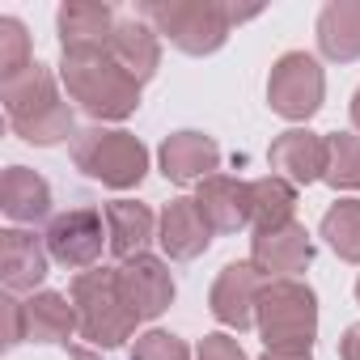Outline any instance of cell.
Returning a JSON list of instances; mask_svg holds the SVG:
<instances>
[{"instance_id":"cell-1","label":"cell","mask_w":360,"mask_h":360,"mask_svg":"<svg viewBox=\"0 0 360 360\" xmlns=\"http://www.w3.org/2000/svg\"><path fill=\"white\" fill-rule=\"evenodd\" d=\"M60 81L68 98L94 119H127L140 106V81L106 51H64Z\"/></svg>"},{"instance_id":"cell-9","label":"cell","mask_w":360,"mask_h":360,"mask_svg":"<svg viewBox=\"0 0 360 360\" xmlns=\"http://www.w3.org/2000/svg\"><path fill=\"white\" fill-rule=\"evenodd\" d=\"M263 271L255 263H229L217 284H212V318L229 330H250L255 326V314H259V297H263Z\"/></svg>"},{"instance_id":"cell-27","label":"cell","mask_w":360,"mask_h":360,"mask_svg":"<svg viewBox=\"0 0 360 360\" xmlns=\"http://www.w3.org/2000/svg\"><path fill=\"white\" fill-rule=\"evenodd\" d=\"M131 360H191V347L169 330H144L131 343Z\"/></svg>"},{"instance_id":"cell-24","label":"cell","mask_w":360,"mask_h":360,"mask_svg":"<svg viewBox=\"0 0 360 360\" xmlns=\"http://www.w3.org/2000/svg\"><path fill=\"white\" fill-rule=\"evenodd\" d=\"M322 238L343 263H360V200H339L322 217Z\"/></svg>"},{"instance_id":"cell-10","label":"cell","mask_w":360,"mask_h":360,"mask_svg":"<svg viewBox=\"0 0 360 360\" xmlns=\"http://www.w3.org/2000/svg\"><path fill=\"white\" fill-rule=\"evenodd\" d=\"M119 288H123V297H127V305H131V314H136L140 322L161 318V314L169 309V301H174V276H169V267H165L161 259H153V255L127 259V263L119 267Z\"/></svg>"},{"instance_id":"cell-19","label":"cell","mask_w":360,"mask_h":360,"mask_svg":"<svg viewBox=\"0 0 360 360\" xmlns=\"http://www.w3.org/2000/svg\"><path fill=\"white\" fill-rule=\"evenodd\" d=\"M0 208L18 225H34L51 212V187L26 165H9L0 174Z\"/></svg>"},{"instance_id":"cell-2","label":"cell","mask_w":360,"mask_h":360,"mask_svg":"<svg viewBox=\"0 0 360 360\" xmlns=\"http://www.w3.org/2000/svg\"><path fill=\"white\" fill-rule=\"evenodd\" d=\"M0 102H5V115L13 123V131L30 144H60L72 131V106L60 98L51 68L30 64L26 72L0 81Z\"/></svg>"},{"instance_id":"cell-21","label":"cell","mask_w":360,"mask_h":360,"mask_svg":"<svg viewBox=\"0 0 360 360\" xmlns=\"http://www.w3.org/2000/svg\"><path fill=\"white\" fill-rule=\"evenodd\" d=\"M26 305V339L34 343H68L72 330H81L77 305L64 292H30Z\"/></svg>"},{"instance_id":"cell-14","label":"cell","mask_w":360,"mask_h":360,"mask_svg":"<svg viewBox=\"0 0 360 360\" xmlns=\"http://www.w3.org/2000/svg\"><path fill=\"white\" fill-rule=\"evenodd\" d=\"M157 161L169 183H204L221 169V144L204 131H174L165 136Z\"/></svg>"},{"instance_id":"cell-3","label":"cell","mask_w":360,"mask_h":360,"mask_svg":"<svg viewBox=\"0 0 360 360\" xmlns=\"http://www.w3.org/2000/svg\"><path fill=\"white\" fill-rule=\"evenodd\" d=\"M72 305H77V318H81V339L89 347H119L123 339L136 335V314L119 288V271L110 267H89V271H77L72 276V288H68Z\"/></svg>"},{"instance_id":"cell-5","label":"cell","mask_w":360,"mask_h":360,"mask_svg":"<svg viewBox=\"0 0 360 360\" xmlns=\"http://www.w3.org/2000/svg\"><path fill=\"white\" fill-rule=\"evenodd\" d=\"M255 326L267 352H309L318 335V297L301 280H267Z\"/></svg>"},{"instance_id":"cell-29","label":"cell","mask_w":360,"mask_h":360,"mask_svg":"<svg viewBox=\"0 0 360 360\" xmlns=\"http://www.w3.org/2000/svg\"><path fill=\"white\" fill-rule=\"evenodd\" d=\"M0 314H5V347H18L26 339V305L5 292V301H0Z\"/></svg>"},{"instance_id":"cell-22","label":"cell","mask_w":360,"mask_h":360,"mask_svg":"<svg viewBox=\"0 0 360 360\" xmlns=\"http://www.w3.org/2000/svg\"><path fill=\"white\" fill-rule=\"evenodd\" d=\"M318 47L326 60H360V0H330L318 13Z\"/></svg>"},{"instance_id":"cell-32","label":"cell","mask_w":360,"mask_h":360,"mask_svg":"<svg viewBox=\"0 0 360 360\" xmlns=\"http://www.w3.org/2000/svg\"><path fill=\"white\" fill-rule=\"evenodd\" d=\"M356 301H360V280H356Z\"/></svg>"},{"instance_id":"cell-20","label":"cell","mask_w":360,"mask_h":360,"mask_svg":"<svg viewBox=\"0 0 360 360\" xmlns=\"http://www.w3.org/2000/svg\"><path fill=\"white\" fill-rule=\"evenodd\" d=\"M110 56L144 85L157 64H161V43H157V30L144 22V18H119L115 34H110Z\"/></svg>"},{"instance_id":"cell-13","label":"cell","mask_w":360,"mask_h":360,"mask_svg":"<svg viewBox=\"0 0 360 360\" xmlns=\"http://www.w3.org/2000/svg\"><path fill=\"white\" fill-rule=\"evenodd\" d=\"M51 267V250L47 242H39L26 229H5L0 233V280H5V292H34L47 280Z\"/></svg>"},{"instance_id":"cell-30","label":"cell","mask_w":360,"mask_h":360,"mask_svg":"<svg viewBox=\"0 0 360 360\" xmlns=\"http://www.w3.org/2000/svg\"><path fill=\"white\" fill-rule=\"evenodd\" d=\"M259 360H314L309 352H263Z\"/></svg>"},{"instance_id":"cell-31","label":"cell","mask_w":360,"mask_h":360,"mask_svg":"<svg viewBox=\"0 0 360 360\" xmlns=\"http://www.w3.org/2000/svg\"><path fill=\"white\" fill-rule=\"evenodd\" d=\"M352 123L360 127V89H356V98H352Z\"/></svg>"},{"instance_id":"cell-15","label":"cell","mask_w":360,"mask_h":360,"mask_svg":"<svg viewBox=\"0 0 360 360\" xmlns=\"http://www.w3.org/2000/svg\"><path fill=\"white\" fill-rule=\"evenodd\" d=\"M157 242H161V250H165L169 259L191 263V259H200V255L208 250V242H212V225L204 221L200 204L183 195V200H169V204H165L161 225H157Z\"/></svg>"},{"instance_id":"cell-4","label":"cell","mask_w":360,"mask_h":360,"mask_svg":"<svg viewBox=\"0 0 360 360\" xmlns=\"http://www.w3.org/2000/svg\"><path fill=\"white\" fill-rule=\"evenodd\" d=\"M136 18H144L157 34H165L187 56L221 51L233 30V13L221 0H148V5H140Z\"/></svg>"},{"instance_id":"cell-26","label":"cell","mask_w":360,"mask_h":360,"mask_svg":"<svg viewBox=\"0 0 360 360\" xmlns=\"http://www.w3.org/2000/svg\"><path fill=\"white\" fill-rule=\"evenodd\" d=\"M30 60V34L18 18H0V81H9L18 72H26Z\"/></svg>"},{"instance_id":"cell-23","label":"cell","mask_w":360,"mask_h":360,"mask_svg":"<svg viewBox=\"0 0 360 360\" xmlns=\"http://www.w3.org/2000/svg\"><path fill=\"white\" fill-rule=\"evenodd\" d=\"M292 212H297V187L288 178L267 174V178H255L250 183V225H255V233H271V229L292 225Z\"/></svg>"},{"instance_id":"cell-8","label":"cell","mask_w":360,"mask_h":360,"mask_svg":"<svg viewBox=\"0 0 360 360\" xmlns=\"http://www.w3.org/2000/svg\"><path fill=\"white\" fill-rule=\"evenodd\" d=\"M43 242H47V250H51L56 263H64V267H94L102 259V246H110L106 217L98 208L60 212V217H51Z\"/></svg>"},{"instance_id":"cell-18","label":"cell","mask_w":360,"mask_h":360,"mask_svg":"<svg viewBox=\"0 0 360 360\" xmlns=\"http://www.w3.org/2000/svg\"><path fill=\"white\" fill-rule=\"evenodd\" d=\"M106 217V233H110V255L119 263L136 259V255H148V242L157 238V217L148 212V204H136V200H115L102 208Z\"/></svg>"},{"instance_id":"cell-28","label":"cell","mask_w":360,"mask_h":360,"mask_svg":"<svg viewBox=\"0 0 360 360\" xmlns=\"http://www.w3.org/2000/svg\"><path fill=\"white\" fill-rule=\"evenodd\" d=\"M195 360H246V352L233 335H204Z\"/></svg>"},{"instance_id":"cell-16","label":"cell","mask_w":360,"mask_h":360,"mask_svg":"<svg viewBox=\"0 0 360 360\" xmlns=\"http://www.w3.org/2000/svg\"><path fill=\"white\" fill-rule=\"evenodd\" d=\"M56 26H60L64 51H106L119 18L102 0H68L56 18Z\"/></svg>"},{"instance_id":"cell-25","label":"cell","mask_w":360,"mask_h":360,"mask_svg":"<svg viewBox=\"0 0 360 360\" xmlns=\"http://www.w3.org/2000/svg\"><path fill=\"white\" fill-rule=\"evenodd\" d=\"M326 183L335 191H356L360 187V136L335 131L326 136Z\"/></svg>"},{"instance_id":"cell-6","label":"cell","mask_w":360,"mask_h":360,"mask_svg":"<svg viewBox=\"0 0 360 360\" xmlns=\"http://www.w3.org/2000/svg\"><path fill=\"white\" fill-rule=\"evenodd\" d=\"M72 161L81 174L98 178L102 187L127 191L140 187L144 174H148V148L119 127H85L72 136Z\"/></svg>"},{"instance_id":"cell-12","label":"cell","mask_w":360,"mask_h":360,"mask_svg":"<svg viewBox=\"0 0 360 360\" xmlns=\"http://www.w3.org/2000/svg\"><path fill=\"white\" fill-rule=\"evenodd\" d=\"M250 263L271 280H292L297 271H305L314 263V238L297 221L284 229H271V233H255Z\"/></svg>"},{"instance_id":"cell-11","label":"cell","mask_w":360,"mask_h":360,"mask_svg":"<svg viewBox=\"0 0 360 360\" xmlns=\"http://www.w3.org/2000/svg\"><path fill=\"white\" fill-rule=\"evenodd\" d=\"M271 169L280 178H288L292 187H309L318 178H326V136L309 131V127H288L271 140Z\"/></svg>"},{"instance_id":"cell-7","label":"cell","mask_w":360,"mask_h":360,"mask_svg":"<svg viewBox=\"0 0 360 360\" xmlns=\"http://www.w3.org/2000/svg\"><path fill=\"white\" fill-rule=\"evenodd\" d=\"M322 98H326V77H322V64L305 51H284L276 64H271V77H267V102L276 115L292 119V123H305L309 115L322 110Z\"/></svg>"},{"instance_id":"cell-17","label":"cell","mask_w":360,"mask_h":360,"mask_svg":"<svg viewBox=\"0 0 360 360\" xmlns=\"http://www.w3.org/2000/svg\"><path fill=\"white\" fill-rule=\"evenodd\" d=\"M195 204L204 212V221L212 225V233H238L250 225V183H238L229 174H212L200 183Z\"/></svg>"}]
</instances>
